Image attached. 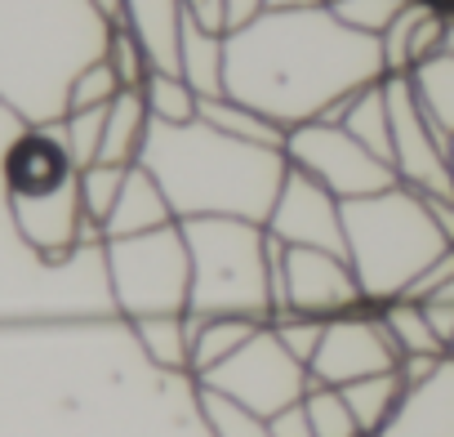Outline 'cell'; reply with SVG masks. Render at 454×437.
Returning a JSON list of instances; mask_svg holds the SVG:
<instances>
[{
	"mask_svg": "<svg viewBox=\"0 0 454 437\" xmlns=\"http://www.w3.org/2000/svg\"><path fill=\"white\" fill-rule=\"evenodd\" d=\"M325 5H334V0H325Z\"/></svg>",
	"mask_w": 454,
	"mask_h": 437,
	"instance_id": "cell-48",
	"label": "cell"
},
{
	"mask_svg": "<svg viewBox=\"0 0 454 437\" xmlns=\"http://www.w3.org/2000/svg\"><path fill=\"white\" fill-rule=\"evenodd\" d=\"M450 357H454V339H450Z\"/></svg>",
	"mask_w": 454,
	"mask_h": 437,
	"instance_id": "cell-47",
	"label": "cell"
},
{
	"mask_svg": "<svg viewBox=\"0 0 454 437\" xmlns=\"http://www.w3.org/2000/svg\"><path fill=\"white\" fill-rule=\"evenodd\" d=\"M370 437H379V433H370Z\"/></svg>",
	"mask_w": 454,
	"mask_h": 437,
	"instance_id": "cell-49",
	"label": "cell"
},
{
	"mask_svg": "<svg viewBox=\"0 0 454 437\" xmlns=\"http://www.w3.org/2000/svg\"><path fill=\"white\" fill-rule=\"evenodd\" d=\"M200 121L223 130V134H232L241 143H254V147H272V152H286V139L290 130L277 125L272 116H263L259 107L232 99V94H218V99H200Z\"/></svg>",
	"mask_w": 454,
	"mask_h": 437,
	"instance_id": "cell-22",
	"label": "cell"
},
{
	"mask_svg": "<svg viewBox=\"0 0 454 437\" xmlns=\"http://www.w3.org/2000/svg\"><path fill=\"white\" fill-rule=\"evenodd\" d=\"M396 366H401V348L392 344L379 308L365 304L356 313L325 322L321 348H317L308 370H312V384L343 388V384H356V379H370V375H383V370H396Z\"/></svg>",
	"mask_w": 454,
	"mask_h": 437,
	"instance_id": "cell-10",
	"label": "cell"
},
{
	"mask_svg": "<svg viewBox=\"0 0 454 437\" xmlns=\"http://www.w3.org/2000/svg\"><path fill=\"white\" fill-rule=\"evenodd\" d=\"M427 308V322H432V330L441 335V344H445V353H450V339H454V304H423Z\"/></svg>",
	"mask_w": 454,
	"mask_h": 437,
	"instance_id": "cell-39",
	"label": "cell"
},
{
	"mask_svg": "<svg viewBox=\"0 0 454 437\" xmlns=\"http://www.w3.org/2000/svg\"><path fill=\"white\" fill-rule=\"evenodd\" d=\"M419 5H427V10H436V14H454V0H419Z\"/></svg>",
	"mask_w": 454,
	"mask_h": 437,
	"instance_id": "cell-42",
	"label": "cell"
},
{
	"mask_svg": "<svg viewBox=\"0 0 454 437\" xmlns=\"http://www.w3.org/2000/svg\"><path fill=\"white\" fill-rule=\"evenodd\" d=\"M268 326H272V335H277L303 366H312V357H317V348H321V335H325V322H321V317H308V313H277Z\"/></svg>",
	"mask_w": 454,
	"mask_h": 437,
	"instance_id": "cell-36",
	"label": "cell"
},
{
	"mask_svg": "<svg viewBox=\"0 0 454 437\" xmlns=\"http://www.w3.org/2000/svg\"><path fill=\"white\" fill-rule=\"evenodd\" d=\"M272 237H281L286 246H308V250H334L348 255V233H343V201L321 187L317 179H308L303 170L290 165L286 187L263 224Z\"/></svg>",
	"mask_w": 454,
	"mask_h": 437,
	"instance_id": "cell-11",
	"label": "cell"
},
{
	"mask_svg": "<svg viewBox=\"0 0 454 437\" xmlns=\"http://www.w3.org/2000/svg\"><path fill=\"white\" fill-rule=\"evenodd\" d=\"M365 290L348 264V255L334 250H308L290 246L286 255V313H308V317H343L365 308Z\"/></svg>",
	"mask_w": 454,
	"mask_h": 437,
	"instance_id": "cell-12",
	"label": "cell"
},
{
	"mask_svg": "<svg viewBox=\"0 0 454 437\" xmlns=\"http://www.w3.org/2000/svg\"><path fill=\"white\" fill-rule=\"evenodd\" d=\"M103 264H107L112 299L129 322L156 317V313H187L192 255H187L183 224L103 242Z\"/></svg>",
	"mask_w": 454,
	"mask_h": 437,
	"instance_id": "cell-6",
	"label": "cell"
},
{
	"mask_svg": "<svg viewBox=\"0 0 454 437\" xmlns=\"http://www.w3.org/2000/svg\"><path fill=\"white\" fill-rule=\"evenodd\" d=\"M196 406H200V419H205L209 437H272V424L263 415L237 406L232 397H223V393L196 388Z\"/></svg>",
	"mask_w": 454,
	"mask_h": 437,
	"instance_id": "cell-30",
	"label": "cell"
},
{
	"mask_svg": "<svg viewBox=\"0 0 454 437\" xmlns=\"http://www.w3.org/2000/svg\"><path fill=\"white\" fill-rule=\"evenodd\" d=\"M196 388L223 393L237 406L272 419L286 406H299L312 388V370L272 335V326H263L241 353H232L223 366H214L209 375L196 379Z\"/></svg>",
	"mask_w": 454,
	"mask_h": 437,
	"instance_id": "cell-7",
	"label": "cell"
},
{
	"mask_svg": "<svg viewBox=\"0 0 454 437\" xmlns=\"http://www.w3.org/2000/svg\"><path fill=\"white\" fill-rule=\"evenodd\" d=\"M410 85L432 116V125L450 139L454 134V54H432L410 72Z\"/></svg>",
	"mask_w": 454,
	"mask_h": 437,
	"instance_id": "cell-27",
	"label": "cell"
},
{
	"mask_svg": "<svg viewBox=\"0 0 454 437\" xmlns=\"http://www.w3.org/2000/svg\"><path fill=\"white\" fill-rule=\"evenodd\" d=\"M143 99H147L152 121H160V125H192V121H200V94L178 72H152L147 85H143Z\"/></svg>",
	"mask_w": 454,
	"mask_h": 437,
	"instance_id": "cell-28",
	"label": "cell"
},
{
	"mask_svg": "<svg viewBox=\"0 0 454 437\" xmlns=\"http://www.w3.org/2000/svg\"><path fill=\"white\" fill-rule=\"evenodd\" d=\"M405 388H410V384L401 379V370H383V375L343 384V397H348V406H352V415H356V424H361L365 437L387 428V419H392L396 406L405 401Z\"/></svg>",
	"mask_w": 454,
	"mask_h": 437,
	"instance_id": "cell-25",
	"label": "cell"
},
{
	"mask_svg": "<svg viewBox=\"0 0 454 437\" xmlns=\"http://www.w3.org/2000/svg\"><path fill=\"white\" fill-rule=\"evenodd\" d=\"M286 161L303 170L308 179H317L321 187H330L339 201H361L401 183L387 161H379L365 143H356L343 125H330V121L294 125L286 139Z\"/></svg>",
	"mask_w": 454,
	"mask_h": 437,
	"instance_id": "cell-8",
	"label": "cell"
},
{
	"mask_svg": "<svg viewBox=\"0 0 454 437\" xmlns=\"http://www.w3.org/2000/svg\"><path fill=\"white\" fill-rule=\"evenodd\" d=\"M192 255V317H254L272 322L268 228L250 218H183Z\"/></svg>",
	"mask_w": 454,
	"mask_h": 437,
	"instance_id": "cell-5",
	"label": "cell"
},
{
	"mask_svg": "<svg viewBox=\"0 0 454 437\" xmlns=\"http://www.w3.org/2000/svg\"><path fill=\"white\" fill-rule=\"evenodd\" d=\"M379 317H383L392 344L401 348V357H450L445 344H441V335L432 330L423 304H414V299H392V304L379 308Z\"/></svg>",
	"mask_w": 454,
	"mask_h": 437,
	"instance_id": "cell-26",
	"label": "cell"
},
{
	"mask_svg": "<svg viewBox=\"0 0 454 437\" xmlns=\"http://www.w3.org/2000/svg\"><path fill=\"white\" fill-rule=\"evenodd\" d=\"M107 107H112V103H107ZM107 107L67 112V116L59 121V130H63V143H67V152H72L76 170H85V165H94V161H98V152H103V125H107Z\"/></svg>",
	"mask_w": 454,
	"mask_h": 437,
	"instance_id": "cell-32",
	"label": "cell"
},
{
	"mask_svg": "<svg viewBox=\"0 0 454 437\" xmlns=\"http://www.w3.org/2000/svg\"><path fill=\"white\" fill-rule=\"evenodd\" d=\"M356 143H365L379 161L392 165V121H387V94H383V81L356 90L343 107V121H339Z\"/></svg>",
	"mask_w": 454,
	"mask_h": 437,
	"instance_id": "cell-24",
	"label": "cell"
},
{
	"mask_svg": "<svg viewBox=\"0 0 454 437\" xmlns=\"http://www.w3.org/2000/svg\"><path fill=\"white\" fill-rule=\"evenodd\" d=\"M268 424H272V437H317V428H312L303 401H299V406H286V410L272 415Z\"/></svg>",
	"mask_w": 454,
	"mask_h": 437,
	"instance_id": "cell-38",
	"label": "cell"
},
{
	"mask_svg": "<svg viewBox=\"0 0 454 437\" xmlns=\"http://www.w3.org/2000/svg\"><path fill=\"white\" fill-rule=\"evenodd\" d=\"M178 224V214L165 196V187L156 183V174L147 165H129L125 174V187L116 196V210L103 228V242H116V237H138V233H156V228H169Z\"/></svg>",
	"mask_w": 454,
	"mask_h": 437,
	"instance_id": "cell-17",
	"label": "cell"
},
{
	"mask_svg": "<svg viewBox=\"0 0 454 437\" xmlns=\"http://www.w3.org/2000/svg\"><path fill=\"white\" fill-rule=\"evenodd\" d=\"M405 5H410V0H334L330 10H334L352 32H361V36H374V41H379Z\"/></svg>",
	"mask_w": 454,
	"mask_h": 437,
	"instance_id": "cell-35",
	"label": "cell"
},
{
	"mask_svg": "<svg viewBox=\"0 0 454 437\" xmlns=\"http://www.w3.org/2000/svg\"><path fill=\"white\" fill-rule=\"evenodd\" d=\"M125 174H129V165H107V161H94V165H85V170L76 174L85 218H90V228H94L98 237H103V228H107L112 210H116V196H121V187H125Z\"/></svg>",
	"mask_w": 454,
	"mask_h": 437,
	"instance_id": "cell-29",
	"label": "cell"
},
{
	"mask_svg": "<svg viewBox=\"0 0 454 437\" xmlns=\"http://www.w3.org/2000/svg\"><path fill=\"white\" fill-rule=\"evenodd\" d=\"M116 19L94 0H0V72L32 121H63L72 81L107 54Z\"/></svg>",
	"mask_w": 454,
	"mask_h": 437,
	"instance_id": "cell-3",
	"label": "cell"
},
{
	"mask_svg": "<svg viewBox=\"0 0 454 437\" xmlns=\"http://www.w3.org/2000/svg\"><path fill=\"white\" fill-rule=\"evenodd\" d=\"M303 406H308V419H312L317 437H365L356 415H352V406H348V397H343V388L312 384Z\"/></svg>",
	"mask_w": 454,
	"mask_h": 437,
	"instance_id": "cell-31",
	"label": "cell"
},
{
	"mask_svg": "<svg viewBox=\"0 0 454 437\" xmlns=\"http://www.w3.org/2000/svg\"><path fill=\"white\" fill-rule=\"evenodd\" d=\"M294 5H321V0H268V10H294Z\"/></svg>",
	"mask_w": 454,
	"mask_h": 437,
	"instance_id": "cell-44",
	"label": "cell"
},
{
	"mask_svg": "<svg viewBox=\"0 0 454 437\" xmlns=\"http://www.w3.org/2000/svg\"><path fill=\"white\" fill-rule=\"evenodd\" d=\"M441 54H454V14L445 19V45H441Z\"/></svg>",
	"mask_w": 454,
	"mask_h": 437,
	"instance_id": "cell-45",
	"label": "cell"
},
{
	"mask_svg": "<svg viewBox=\"0 0 454 437\" xmlns=\"http://www.w3.org/2000/svg\"><path fill=\"white\" fill-rule=\"evenodd\" d=\"M379 437H454V357L405 388V401Z\"/></svg>",
	"mask_w": 454,
	"mask_h": 437,
	"instance_id": "cell-14",
	"label": "cell"
},
{
	"mask_svg": "<svg viewBox=\"0 0 454 437\" xmlns=\"http://www.w3.org/2000/svg\"><path fill=\"white\" fill-rule=\"evenodd\" d=\"M107 63L116 68V76H121L125 90H143L147 76H152V59H147V50L138 45V36H134L121 19H116L112 41H107Z\"/></svg>",
	"mask_w": 454,
	"mask_h": 437,
	"instance_id": "cell-34",
	"label": "cell"
},
{
	"mask_svg": "<svg viewBox=\"0 0 454 437\" xmlns=\"http://www.w3.org/2000/svg\"><path fill=\"white\" fill-rule=\"evenodd\" d=\"M383 94H387V121H392L396 179L405 187H414L419 196H454V179H450V161H445L450 139L423 112L410 76H383Z\"/></svg>",
	"mask_w": 454,
	"mask_h": 437,
	"instance_id": "cell-9",
	"label": "cell"
},
{
	"mask_svg": "<svg viewBox=\"0 0 454 437\" xmlns=\"http://www.w3.org/2000/svg\"><path fill=\"white\" fill-rule=\"evenodd\" d=\"M445 161H450V179H454V134H450V147H445Z\"/></svg>",
	"mask_w": 454,
	"mask_h": 437,
	"instance_id": "cell-46",
	"label": "cell"
},
{
	"mask_svg": "<svg viewBox=\"0 0 454 437\" xmlns=\"http://www.w3.org/2000/svg\"><path fill=\"white\" fill-rule=\"evenodd\" d=\"M343 233L348 264L374 308L401 299L414 286V277L450 250L427 196H419L405 183L361 201H343Z\"/></svg>",
	"mask_w": 454,
	"mask_h": 437,
	"instance_id": "cell-4",
	"label": "cell"
},
{
	"mask_svg": "<svg viewBox=\"0 0 454 437\" xmlns=\"http://www.w3.org/2000/svg\"><path fill=\"white\" fill-rule=\"evenodd\" d=\"M94 5H98L107 19H121V5H125V0H94Z\"/></svg>",
	"mask_w": 454,
	"mask_h": 437,
	"instance_id": "cell-43",
	"label": "cell"
},
{
	"mask_svg": "<svg viewBox=\"0 0 454 437\" xmlns=\"http://www.w3.org/2000/svg\"><path fill=\"white\" fill-rule=\"evenodd\" d=\"M441 362H445V357H401V366H396V370H401V379H405V384H419V379H427Z\"/></svg>",
	"mask_w": 454,
	"mask_h": 437,
	"instance_id": "cell-41",
	"label": "cell"
},
{
	"mask_svg": "<svg viewBox=\"0 0 454 437\" xmlns=\"http://www.w3.org/2000/svg\"><path fill=\"white\" fill-rule=\"evenodd\" d=\"M125 85H121V76H116V68L107 63V54L103 59H94L76 81H72V90H67V112H90V107H107L116 94H121Z\"/></svg>",
	"mask_w": 454,
	"mask_h": 437,
	"instance_id": "cell-33",
	"label": "cell"
},
{
	"mask_svg": "<svg viewBox=\"0 0 454 437\" xmlns=\"http://www.w3.org/2000/svg\"><path fill=\"white\" fill-rule=\"evenodd\" d=\"M138 165L156 174L178 224L183 218H209V214L268 224L290 174L286 152L241 143L205 121L192 125L152 121Z\"/></svg>",
	"mask_w": 454,
	"mask_h": 437,
	"instance_id": "cell-2",
	"label": "cell"
},
{
	"mask_svg": "<svg viewBox=\"0 0 454 437\" xmlns=\"http://www.w3.org/2000/svg\"><path fill=\"white\" fill-rule=\"evenodd\" d=\"M183 14L209 32H232V19H227V0H183Z\"/></svg>",
	"mask_w": 454,
	"mask_h": 437,
	"instance_id": "cell-37",
	"label": "cell"
},
{
	"mask_svg": "<svg viewBox=\"0 0 454 437\" xmlns=\"http://www.w3.org/2000/svg\"><path fill=\"white\" fill-rule=\"evenodd\" d=\"M263 326L268 322H254V317H192V379L209 375L232 353H241Z\"/></svg>",
	"mask_w": 454,
	"mask_h": 437,
	"instance_id": "cell-21",
	"label": "cell"
},
{
	"mask_svg": "<svg viewBox=\"0 0 454 437\" xmlns=\"http://www.w3.org/2000/svg\"><path fill=\"white\" fill-rule=\"evenodd\" d=\"M76 174L81 170H76V161H72V152L63 143L59 121L23 134L10 147V161H5V179H10L14 196H50V192L67 187Z\"/></svg>",
	"mask_w": 454,
	"mask_h": 437,
	"instance_id": "cell-13",
	"label": "cell"
},
{
	"mask_svg": "<svg viewBox=\"0 0 454 437\" xmlns=\"http://www.w3.org/2000/svg\"><path fill=\"white\" fill-rule=\"evenodd\" d=\"M263 10H268V0H227V19H232V32L246 28V23H254Z\"/></svg>",
	"mask_w": 454,
	"mask_h": 437,
	"instance_id": "cell-40",
	"label": "cell"
},
{
	"mask_svg": "<svg viewBox=\"0 0 454 437\" xmlns=\"http://www.w3.org/2000/svg\"><path fill=\"white\" fill-rule=\"evenodd\" d=\"M178 76L200 94V99H218L227 94V36L209 32L192 19H183V36H178Z\"/></svg>",
	"mask_w": 454,
	"mask_h": 437,
	"instance_id": "cell-19",
	"label": "cell"
},
{
	"mask_svg": "<svg viewBox=\"0 0 454 437\" xmlns=\"http://www.w3.org/2000/svg\"><path fill=\"white\" fill-rule=\"evenodd\" d=\"M14 210H19V228L27 233V242L41 246V250H50V255L72 250V242L81 237V228H90L76 179L67 187L50 192V196H14Z\"/></svg>",
	"mask_w": 454,
	"mask_h": 437,
	"instance_id": "cell-15",
	"label": "cell"
},
{
	"mask_svg": "<svg viewBox=\"0 0 454 437\" xmlns=\"http://www.w3.org/2000/svg\"><path fill=\"white\" fill-rule=\"evenodd\" d=\"M143 353L160 370H183L192 375V317L187 313H156V317H134L129 322Z\"/></svg>",
	"mask_w": 454,
	"mask_h": 437,
	"instance_id": "cell-23",
	"label": "cell"
},
{
	"mask_svg": "<svg viewBox=\"0 0 454 437\" xmlns=\"http://www.w3.org/2000/svg\"><path fill=\"white\" fill-rule=\"evenodd\" d=\"M383 76L379 41L352 32L325 0L263 10L254 23L227 32V94L286 130L321 121Z\"/></svg>",
	"mask_w": 454,
	"mask_h": 437,
	"instance_id": "cell-1",
	"label": "cell"
},
{
	"mask_svg": "<svg viewBox=\"0 0 454 437\" xmlns=\"http://www.w3.org/2000/svg\"><path fill=\"white\" fill-rule=\"evenodd\" d=\"M183 0H125L121 23L138 36L152 59V72H178V36H183Z\"/></svg>",
	"mask_w": 454,
	"mask_h": 437,
	"instance_id": "cell-18",
	"label": "cell"
},
{
	"mask_svg": "<svg viewBox=\"0 0 454 437\" xmlns=\"http://www.w3.org/2000/svg\"><path fill=\"white\" fill-rule=\"evenodd\" d=\"M147 130H152V112H147L143 90H121L112 99V107H107L98 161H107V165H138L143 143H147Z\"/></svg>",
	"mask_w": 454,
	"mask_h": 437,
	"instance_id": "cell-20",
	"label": "cell"
},
{
	"mask_svg": "<svg viewBox=\"0 0 454 437\" xmlns=\"http://www.w3.org/2000/svg\"><path fill=\"white\" fill-rule=\"evenodd\" d=\"M441 45H445V14L419 5V0H410V5L392 19V28L379 36L383 72L387 76H410L423 59L441 54Z\"/></svg>",
	"mask_w": 454,
	"mask_h": 437,
	"instance_id": "cell-16",
	"label": "cell"
}]
</instances>
